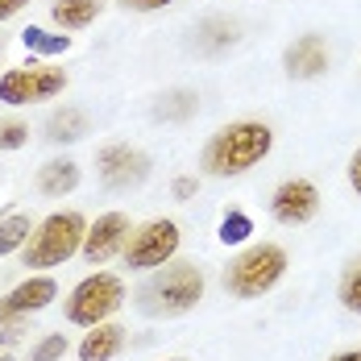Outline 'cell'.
Segmentation results:
<instances>
[{"label": "cell", "mask_w": 361, "mask_h": 361, "mask_svg": "<svg viewBox=\"0 0 361 361\" xmlns=\"http://www.w3.org/2000/svg\"><path fill=\"white\" fill-rule=\"evenodd\" d=\"M274 149V129L266 121H228L208 137L200 166L208 179H241Z\"/></svg>", "instance_id": "1"}, {"label": "cell", "mask_w": 361, "mask_h": 361, "mask_svg": "<svg viewBox=\"0 0 361 361\" xmlns=\"http://www.w3.org/2000/svg\"><path fill=\"white\" fill-rule=\"evenodd\" d=\"M200 299H204V270L195 262H179L175 257V262L158 266L142 283V290H137V312L171 320V316H187Z\"/></svg>", "instance_id": "2"}, {"label": "cell", "mask_w": 361, "mask_h": 361, "mask_svg": "<svg viewBox=\"0 0 361 361\" xmlns=\"http://www.w3.org/2000/svg\"><path fill=\"white\" fill-rule=\"evenodd\" d=\"M287 274V250L274 241H262L241 250L224 266V290L233 299H262L266 290H274Z\"/></svg>", "instance_id": "3"}, {"label": "cell", "mask_w": 361, "mask_h": 361, "mask_svg": "<svg viewBox=\"0 0 361 361\" xmlns=\"http://www.w3.org/2000/svg\"><path fill=\"white\" fill-rule=\"evenodd\" d=\"M83 237H87V220L79 212H50V216L34 224L25 250H21V262L30 270H50V266H63L67 257L83 250Z\"/></svg>", "instance_id": "4"}, {"label": "cell", "mask_w": 361, "mask_h": 361, "mask_svg": "<svg viewBox=\"0 0 361 361\" xmlns=\"http://www.w3.org/2000/svg\"><path fill=\"white\" fill-rule=\"evenodd\" d=\"M121 303H125V283L109 274V270H96V274H87L83 283H75V290L67 295V320L79 328H96L104 324L109 316L121 312Z\"/></svg>", "instance_id": "5"}, {"label": "cell", "mask_w": 361, "mask_h": 361, "mask_svg": "<svg viewBox=\"0 0 361 361\" xmlns=\"http://www.w3.org/2000/svg\"><path fill=\"white\" fill-rule=\"evenodd\" d=\"M179 245H183V233L175 220H145L142 228H133V237L125 245V266L149 274V270L175 262Z\"/></svg>", "instance_id": "6"}, {"label": "cell", "mask_w": 361, "mask_h": 361, "mask_svg": "<svg viewBox=\"0 0 361 361\" xmlns=\"http://www.w3.org/2000/svg\"><path fill=\"white\" fill-rule=\"evenodd\" d=\"M67 87V71L59 67H42V63H30V67H8L0 75V100L21 109V104H37V100H54L59 92Z\"/></svg>", "instance_id": "7"}, {"label": "cell", "mask_w": 361, "mask_h": 361, "mask_svg": "<svg viewBox=\"0 0 361 361\" xmlns=\"http://www.w3.org/2000/svg\"><path fill=\"white\" fill-rule=\"evenodd\" d=\"M96 171L109 191H129V187L149 179V158L129 142H109L96 154Z\"/></svg>", "instance_id": "8"}, {"label": "cell", "mask_w": 361, "mask_h": 361, "mask_svg": "<svg viewBox=\"0 0 361 361\" xmlns=\"http://www.w3.org/2000/svg\"><path fill=\"white\" fill-rule=\"evenodd\" d=\"M316 212H320V191H316L312 179H287L270 195V216L279 224H287V228H299V224L316 220Z\"/></svg>", "instance_id": "9"}, {"label": "cell", "mask_w": 361, "mask_h": 361, "mask_svg": "<svg viewBox=\"0 0 361 361\" xmlns=\"http://www.w3.org/2000/svg\"><path fill=\"white\" fill-rule=\"evenodd\" d=\"M129 216L125 212H104V216H96V224H87V237H83V257L92 262V266H104L112 253H121L129 245Z\"/></svg>", "instance_id": "10"}, {"label": "cell", "mask_w": 361, "mask_h": 361, "mask_svg": "<svg viewBox=\"0 0 361 361\" xmlns=\"http://www.w3.org/2000/svg\"><path fill=\"white\" fill-rule=\"evenodd\" d=\"M328 63H332V50L320 34L295 37L287 46V54H283V67H287L290 79H320L328 71Z\"/></svg>", "instance_id": "11"}, {"label": "cell", "mask_w": 361, "mask_h": 361, "mask_svg": "<svg viewBox=\"0 0 361 361\" xmlns=\"http://www.w3.org/2000/svg\"><path fill=\"white\" fill-rule=\"evenodd\" d=\"M59 299V283L50 279V274H34V279H25L21 287L8 290V307L17 312V316H25V312H42V307H50Z\"/></svg>", "instance_id": "12"}, {"label": "cell", "mask_w": 361, "mask_h": 361, "mask_svg": "<svg viewBox=\"0 0 361 361\" xmlns=\"http://www.w3.org/2000/svg\"><path fill=\"white\" fill-rule=\"evenodd\" d=\"M125 349V328L121 324H96L87 328V336L79 341V361H112Z\"/></svg>", "instance_id": "13"}, {"label": "cell", "mask_w": 361, "mask_h": 361, "mask_svg": "<svg viewBox=\"0 0 361 361\" xmlns=\"http://www.w3.org/2000/svg\"><path fill=\"white\" fill-rule=\"evenodd\" d=\"M79 187V162L71 158H54L37 171V191L42 195H71Z\"/></svg>", "instance_id": "14"}, {"label": "cell", "mask_w": 361, "mask_h": 361, "mask_svg": "<svg viewBox=\"0 0 361 361\" xmlns=\"http://www.w3.org/2000/svg\"><path fill=\"white\" fill-rule=\"evenodd\" d=\"M100 13H104V0H54L50 4V17L63 30H87Z\"/></svg>", "instance_id": "15"}, {"label": "cell", "mask_w": 361, "mask_h": 361, "mask_svg": "<svg viewBox=\"0 0 361 361\" xmlns=\"http://www.w3.org/2000/svg\"><path fill=\"white\" fill-rule=\"evenodd\" d=\"M87 133V116L79 109H59L50 121H46V142L63 145V142H79Z\"/></svg>", "instance_id": "16"}, {"label": "cell", "mask_w": 361, "mask_h": 361, "mask_svg": "<svg viewBox=\"0 0 361 361\" xmlns=\"http://www.w3.org/2000/svg\"><path fill=\"white\" fill-rule=\"evenodd\" d=\"M336 299H341V307H345V312L361 316V253L345 262L341 283H336Z\"/></svg>", "instance_id": "17"}, {"label": "cell", "mask_w": 361, "mask_h": 361, "mask_svg": "<svg viewBox=\"0 0 361 361\" xmlns=\"http://www.w3.org/2000/svg\"><path fill=\"white\" fill-rule=\"evenodd\" d=\"M195 92H187V87H175V92H166L158 104H154V116L158 121H187V116H195Z\"/></svg>", "instance_id": "18"}, {"label": "cell", "mask_w": 361, "mask_h": 361, "mask_svg": "<svg viewBox=\"0 0 361 361\" xmlns=\"http://www.w3.org/2000/svg\"><path fill=\"white\" fill-rule=\"evenodd\" d=\"M21 42H25L30 54H42V59H54V54H67V50H71V37L67 34H46V30H37V25H30V30L21 34Z\"/></svg>", "instance_id": "19"}, {"label": "cell", "mask_w": 361, "mask_h": 361, "mask_svg": "<svg viewBox=\"0 0 361 361\" xmlns=\"http://www.w3.org/2000/svg\"><path fill=\"white\" fill-rule=\"evenodd\" d=\"M30 233H34L30 216H4V220H0V257H8V253L25 250Z\"/></svg>", "instance_id": "20"}, {"label": "cell", "mask_w": 361, "mask_h": 361, "mask_svg": "<svg viewBox=\"0 0 361 361\" xmlns=\"http://www.w3.org/2000/svg\"><path fill=\"white\" fill-rule=\"evenodd\" d=\"M250 233H253V220L245 212H237V208L220 220V241L224 245H241V241H250Z\"/></svg>", "instance_id": "21"}, {"label": "cell", "mask_w": 361, "mask_h": 361, "mask_svg": "<svg viewBox=\"0 0 361 361\" xmlns=\"http://www.w3.org/2000/svg\"><path fill=\"white\" fill-rule=\"evenodd\" d=\"M63 357H67V336H63V332L42 336L34 345V353H30V361H63Z\"/></svg>", "instance_id": "22"}, {"label": "cell", "mask_w": 361, "mask_h": 361, "mask_svg": "<svg viewBox=\"0 0 361 361\" xmlns=\"http://www.w3.org/2000/svg\"><path fill=\"white\" fill-rule=\"evenodd\" d=\"M25 142H30V125H21V121H4L0 125V149H17Z\"/></svg>", "instance_id": "23"}, {"label": "cell", "mask_w": 361, "mask_h": 361, "mask_svg": "<svg viewBox=\"0 0 361 361\" xmlns=\"http://www.w3.org/2000/svg\"><path fill=\"white\" fill-rule=\"evenodd\" d=\"M125 8H133V13H158V8H171L175 0H121Z\"/></svg>", "instance_id": "24"}, {"label": "cell", "mask_w": 361, "mask_h": 361, "mask_svg": "<svg viewBox=\"0 0 361 361\" xmlns=\"http://www.w3.org/2000/svg\"><path fill=\"white\" fill-rule=\"evenodd\" d=\"M349 187L361 195V145L353 149V158H349Z\"/></svg>", "instance_id": "25"}, {"label": "cell", "mask_w": 361, "mask_h": 361, "mask_svg": "<svg viewBox=\"0 0 361 361\" xmlns=\"http://www.w3.org/2000/svg\"><path fill=\"white\" fill-rule=\"evenodd\" d=\"M30 0H0V21H8V17H17L21 8H25Z\"/></svg>", "instance_id": "26"}, {"label": "cell", "mask_w": 361, "mask_h": 361, "mask_svg": "<svg viewBox=\"0 0 361 361\" xmlns=\"http://www.w3.org/2000/svg\"><path fill=\"white\" fill-rule=\"evenodd\" d=\"M0 341H4V345L21 341V328H17V324H4V328H0Z\"/></svg>", "instance_id": "27"}, {"label": "cell", "mask_w": 361, "mask_h": 361, "mask_svg": "<svg viewBox=\"0 0 361 361\" xmlns=\"http://www.w3.org/2000/svg\"><path fill=\"white\" fill-rule=\"evenodd\" d=\"M191 191H195V179H175V195H179V200H187Z\"/></svg>", "instance_id": "28"}, {"label": "cell", "mask_w": 361, "mask_h": 361, "mask_svg": "<svg viewBox=\"0 0 361 361\" xmlns=\"http://www.w3.org/2000/svg\"><path fill=\"white\" fill-rule=\"evenodd\" d=\"M13 320H17V312L8 307V299H0V328H4V324H13Z\"/></svg>", "instance_id": "29"}, {"label": "cell", "mask_w": 361, "mask_h": 361, "mask_svg": "<svg viewBox=\"0 0 361 361\" xmlns=\"http://www.w3.org/2000/svg\"><path fill=\"white\" fill-rule=\"evenodd\" d=\"M328 361H361V349H341V353H332Z\"/></svg>", "instance_id": "30"}, {"label": "cell", "mask_w": 361, "mask_h": 361, "mask_svg": "<svg viewBox=\"0 0 361 361\" xmlns=\"http://www.w3.org/2000/svg\"><path fill=\"white\" fill-rule=\"evenodd\" d=\"M0 361H13V357H8V353H0Z\"/></svg>", "instance_id": "31"}, {"label": "cell", "mask_w": 361, "mask_h": 361, "mask_svg": "<svg viewBox=\"0 0 361 361\" xmlns=\"http://www.w3.org/2000/svg\"><path fill=\"white\" fill-rule=\"evenodd\" d=\"M166 361H175V357H166Z\"/></svg>", "instance_id": "32"}, {"label": "cell", "mask_w": 361, "mask_h": 361, "mask_svg": "<svg viewBox=\"0 0 361 361\" xmlns=\"http://www.w3.org/2000/svg\"><path fill=\"white\" fill-rule=\"evenodd\" d=\"M0 50H4V46H0Z\"/></svg>", "instance_id": "33"}]
</instances>
